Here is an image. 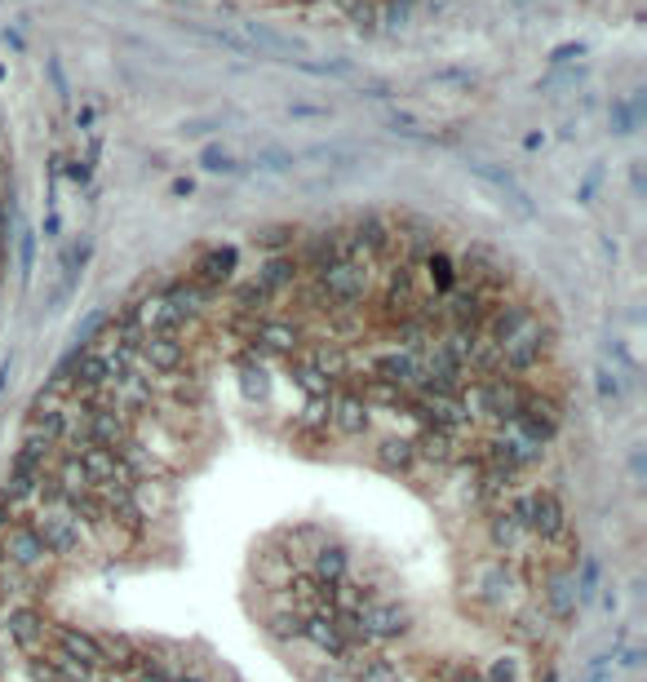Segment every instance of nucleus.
Segmentation results:
<instances>
[{
  "instance_id": "obj_1",
  "label": "nucleus",
  "mask_w": 647,
  "mask_h": 682,
  "mask_svg": "<svg viewBox=\"0 0 647 682\" xmlns=\"http://www.w3.org/2000/svg\"><path fill=\"white\" fill-rule=\"evenodd\" d=\"M102 324L0 488V682H550L572 390L484 244L364 213Z\"/></svg>"
},
{
  "instance_id": "obj_2",
  "label": "nucleus",
  "mask_w": 647,
  "mask_h": 682,
  "mask_svg": "<svg viewBox=\"0 0 647 682\" xmlns=\"http://www.w3.org/2000/svg\"><path fill=\"white\" fill-rule=\"evenodd\" d=\"M169 5H191V0H169Z\"/></svg>"
}]
</instances>
